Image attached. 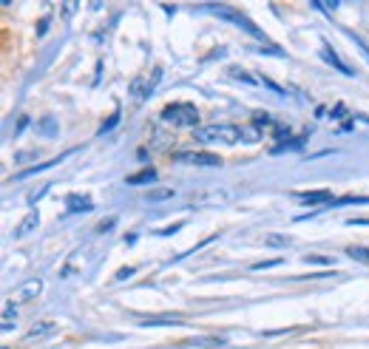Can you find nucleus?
Wrapping results in <instances>:
<instances>
[{"label":"nucleus","instance_id":"f257e3e1","mask_svg":"<svg viewBox=\"0 0 369 349\" xmlns=\"http://www.w3.org/2000/svg\"><path fill=\"white\" fill-rule=\"evenodd\" d=\"M193 139L202 145H236L242 139V128L239 125H228V122H213V125H202L193 131Z\"/></svg>","mask_w":369,"mask_h":349},{"label":"nucleus","instance_id":"f03ea898","mask_svg":"<svg viewBox=\"0 0 369 349\" xmlns=\"http://www.w3.org/2000/svg\"><path fill=\"white\" fill-rule=\"evenodd\" d=\"M202 12H213V15H219V18H225L228 23H233V26H239V29H245L250 37H256V40H261V43H267V34L247 18V15H242V12H236L233 6H225V4H210V6H199Z\"/></svg>","mask_w":369,"mask_h":349},{"label":"nucleus","instance_id":"7ed1b4c3","mask_svg":"<svg viewBox=\"0 0 369 349\" xmlns=\"http://www.w3.org/2000/svg\"><path fill=\"white\" fill-rule=\"evenodd\" d=\"M162 119L176 128H199V108L190 103H171L162 108Z\"/></svg>","mask_w":369,"mask_h":349},{"label":"nucleus","instance_id":"20e7f679","mask_svg":"<svg viewBox=\"0 0 369 349\" xmlns=\"http://www.w3.org/2000/svg\"><path fill=\"white\" fill-rule=\"evenodd\" d=\"M174 159L185 162V165H199V168H216V165H221V157L202 154V151H179V154H174Z\"/></svg>","mask_w":369,"mask_h":349},{"label":"nucleus","instance_id":"39448f33","mask_svg":"<svg viewBox=\"0 0 369 349\" xmlns=\"http://www.w3.org/2000/svg\"><path fill=\"white\" fill-rule=\"evenodd\" d=\"M292 199H299L307 207H318V204H332L335 202L330 190H295Z\"/></svg>","mask_w":369,"mask_h":349},{"label":"nucleus","instance_id":"423d86ee","mask_svg":"<svg viewBox=\"0 0 369 349\" xmlns=\"http://www.w3.org/2000/svg\"><path fill=\"white\" fill-rule=\"evenodd\" d=\"M40 293H43V278H29L20 287H15V301L26 304V301H34Z\"/></svg>","mask_w":369,"mask_h":349},{"label":"nucleus","instance_id":"0eeeda50","mask_svg":"<svg viewBox=\"0 0 369 349\" xmlns=\"http://www.w3.org/2000/svg\"><path fill=\"white\" fill-rule=\"evenodd\" d=\"M65 157H71V151H65V154H60V157H54V159H48V162H37V165H32V168H23V171H18L12 179H29V176H37V173H43V171L60 165Z\"/></svg>","mask_w":369,"mask_h":349},{"label":"nucleus","instance_id":"6e6552de","mask_svg":"<svg viewBox=\"0 0 369 349\" xmlns=\"http://www.w3.org/2000/svg\"><path fill=\"white\" fill-rule=\"evenodd\" d=\"M89 211H94V202L89 196H80V193L65 196V213H89Z\"/></svg>","mask_w":369,"mask_h":349},{"label":"nucleus","instance_id":"1a4fd4ad","mask_svg":"<svg viewBox=\"0 0 369 349\" xmlns=\"http://www.w3.org/2000/svg\"><path fill=\"white\" fill-rule=\"evenodd\" d=\"M318 54H321V60H324V62H330V65L335 68V72H341V74H347V77H352V74H355L349 65H344V60H341V57L332 51V46H330V43H324Z\"/></svg>","mask_w":369,"mask_h":349},{"label":"nucleus","instance_id":"9d476101","mask_svg":"<svg viewBox=\"0 0 369 349\" xmlns=\"http://www.w3.org/2000/svg\"><path fill=\"white\" fill-rule=\"evenodd\" d=\"M57 324L54 321H37L29 332H26V341H46V338H51V335H57Z\"/></svg>","mask_w":369,"mask_h":349},{"label":"nucleus","instance_id":"9b49d317","mask_svg":"<svg viewBox=\"0 0 369 349\" xmlns=\"http://www.w3.org/2000/svg\"><path fill=\"white\" fill-rule=\"evenodd\" d=\"M185 324L182 315H151V318H139V327H179Z\"/></svg>","mask_w":369,"mask_h":349},{"label":"nucleus","instance_id":"f8f14e48","mask_svg":"<svg viewBox=\"0 0 369 349\" xmlns=\"http://www.w3.org/2000/svg\"><path fill=\"white\" fill-rule=\"evenodd\" d=\"M304 143H307V133H299L295 139H284L281 145H273V148H270V154H273V157H278V154H290V151H302V148H304Z\"/></svg>","mask_w":369,"mask_h":349},{"label":"nucleus","instance_id":"ddd939ff","mask_svg":"<svg viewBox=\"0 0 369 349\" xmlns=\"http://www.w3.org/2000/svg\"><path fill=\"white\" fill-rule=\"evenodd\" d=\"M151 91H154V83L151 80H145V77H136L134 83H131V94L142 103L145 97H151Z\"/></svg>","mask_w":369,"mask_h":349},{"label":"nucleus","instance_id":"4468645a","mask_svg":"<svg viewBox=\"0 0 369 349\" xmlns=\"http://www.w3.org/2000/svg\"><path fill=\"white\" fill-rule=\"evenodd\" d=\"M125 182H128V185H148V182H157V171H154V168H145V171L128 176Z\"/></svg>","mask_w":369,"mask_h":349},{"label":"nucleus","instance_id":"2eb2a0df","mask_svg":"<svg viewBox=\"0 0 369 349\" xmlns=\"http://www.w3.org/2000/svg\"><path fill=\"white\" fill-rule=\"evenodd\" d=\"M37 225H40V216H37V213H29V216L20 222V228L15 230V239H23V236H26V233H32Z\"/></svg>","mask_w":369,"mask_h":349},{"label":"nucleus","instance_id":"dca6fc26","mask_svg":"<svg viewBox=\"0 0 369 349\" xmlns=\"http://www.w3.org/2000/svg\"><path fill=\"white\" fill-rule=\"evenodd\" d=\"M347 256L361 264H369V247H347Z\"/></svg>","mask_w":369,"mask_h":349},{"label":"nucleus","instance_id":"f3484780","mask_svg":"<svg viewBox=\"0 0 369 349\" xmlns=\"http://www.w3.org/2000/svg\"><path fill=\"white\" fill-rule=\"evenodd\" d=\"M37 128L43 131V136H54V133H57V122H54V117H43V119L37 122Z\"/></svg>","mask_w":369,"mask_h":349},{"label":"nucleus","instance_id":"a211bd4d","mask_svg":"<svg viewBox=\"0 0 369 349\" xmlns=\"http://www.w3.org/2000/svg\"><path fill=\"white\" fill-rule=\"evenodd\" d=\"M264 244H267V247H287L290 239H287V236H278V233H267V236H264Z\"/></svg>","mask_w":369,"mask_h":349},{"label":"nucleus","instance_id":"6ab92c4d","mask_svg":"<svg viewBox=\"0 0 369 349\" xmlns=\"http://www.w3.org/2000/svg\"><path fill=\"white\" fill-rule=\"evenodd\" d=\"M347 37H349V40H352V43H355V48H358V51H361V54H363V60H366V62H369V46H366V43H363V40H361V37H358V34H355V32H347Z\"/></svg>","mask_w":369,"mask_h":349},{"label":"nucleus","instance_id":"aec40b11","mask_svg":"<svg viewBox=\"0 0 369 349\" xmlns=\"http://www.w3.org/2000/svg\"><path fill=\"white\" fill-rule=\"evenodd\" d=\"M228 74H231L233 80H242V83H247V86H256V80H253L247 72H242V68H228Z\"/></svg>","mask_w":369,"mask_h":349},{"label":"nucleus","instance_id":"412c9836","mask_svg":"<svg viewBox=\"0 0 369 349\" xmlns=\"http://www.w3.org/2000/svg\"><path fill=\"white\" fill-rule=\"evenodd\" d=\"M18 315V307H15V301H6V307H4V327H12V318Z\"/></svg>","mask_w":369,"mask_h":349},{"label":"nucleus","instance_id":"4be33fe9","mask_svg":"<svg viewBox=\"0 0 369 349\" xmlns=\"http://www.w3.org/2000/svg\"><path fill=\"white\" fill-rule=\"evenodd\" d=\"M171 196H174V190L162 187V190H151V193H148V199H145V202H162V199H171Z\"/></svg>","mask_w":369,"mask_h":349},{"label":"nucleus","instance_id":"5701e85b","mask_svg":"<svg viewBox=\"0 0 369 349\" xmlns=\"http://www.w3.org/2000/svg\"><path fill=\"white\" fill-rule=\"evenodd\" d=\"M190 343L193 346H221V343H225V338H193Z\"/></svg>","mask_w":369,"mask_h":349},{"label":"nucleus","instance_id":"b1692460","mask_svg":"<svg viewBox=\"0 0 369 349\" xmlns=\"http://www.w3.org/2000/svg\"><path fill=\"white\" fill-rule=\"evenodd\" d=\"M278 264H284V258H267V261H259V264H253L250 270H267V267H278Z\"/></svg>","mask_w":369,"mask_h":349},{"label":"nucleus","instance_id":"393cba45","mask_svg":"<svg viewBox=\"0 0 369 349\" xmlns=\"http://www.w3.org/2000/svg\"><path fill=\"white\" fill-rule=\"evenodd\" d=\"M117 122H119V111H114V114H111V119H108V122H103V128H100V133H108V131H111V128H114Z\"/></svg>","mask_w":369,"mask_h":349},{"label":"nucleus","instance_id":"a878e982","mask_svg":"<svg viewBox=\"0 0 369 349\" xmlns=\"http://www.w3.org/2000/svg\"><path fill=\"white\" fill-rule=\"evenodd\" d=\"M304 261L307 264H332V258H327V256H304Z\"/></svg>","mask_w":369,"mask_h":349},{"label":"nucleus","instance_id":"bb28decb","mask_svg":"<svg viewBox=\"0 0 369 349\" xmlns=\"http://www.w3.org/2000/svg\"><path fill=\"white\" fill-rule=\"evenodd\" d=\"M46 190H48V185H46V187H40V190H34V193H29V204H37V202L46 196Z\"/></svg>","mask_w":369,"mask_h":349},{"label":"nucleus","instance_id":"cd10ccee","mask_svg":"<svg viewBox=\"0 0 369 349\" xmlns=\"http://www.w3.org/2000/svg\"><path fill=\"white\" fill-rule=\"evenodd\" d=\"M134 275V267H122L119 272H117V282H122V278H131Z\"/></svg>","mask_w":369,"mask_h":349},{"label":"nucleus","instance_id":"c85d7f7f","mask_svg":"<svg viewBox=\"0 0 369 349\" xmlns=\"http://www.w3.org/2000/svg\"><path fill=\"white\" fill-rule=\"evenodd\" d=\"M114 222H117V219H105V222H103L97 230H100V233H105V230H111V228H114Z\"/></svg>","mask_w":369,"mask_h":349},{"label":"nucleus","instance_id":"c756f323","mask_svg":"<svg viewBox=\"0 0 369 349\" xmlns=\"http://www.w3.org/2000/svg\"><path fill=\"white\" fill-rule=\"evenodd\" d=\"M63 12H65V15H74V12H77V4H63Z\"/></svg>","mask_w":369,"mask_h":349},{"label":"nucleus","instance_id":"7c9ffc66","mask_svg":"<svg viewBox=\"0 0 369 349\" xmlns=\"http://www.w3.org/2000/svg\"><path fill=\"white\" fill-rule=\"evenodd\" d=\"M46 29H48V18H43V23H40V26H37V34H40V37H43V34H46Z\"/></svg>","mask_w":369,"mask_h":349},{"label":"nucleus","instance_id":"2f4dec72","mask_svg":"<svg viewBox=\"0 0 369 349\" xmlns=\"http://www.w3.org/2000/svg\"><path fill=\"white\" fill-rule=\"evenodd\" d=\"M347 114V108L344 105H335V111H332V117H344Z\"/></svg>","mask_w":369,"mask_h":349},{"label":"nucleus","instance_id":"473e14b6","mask_svg":"<svg viewBox=\"0 0 369 349\" xmlns=\"http://www.w3.org/2000/svg\"><path fill=\"white\" fill-rule=\"evenodd\" d=\"M29 125V117H20V122H18V131H23Z\"/></svg>","mask_w":369,"mask_h":349}]
</instances>
